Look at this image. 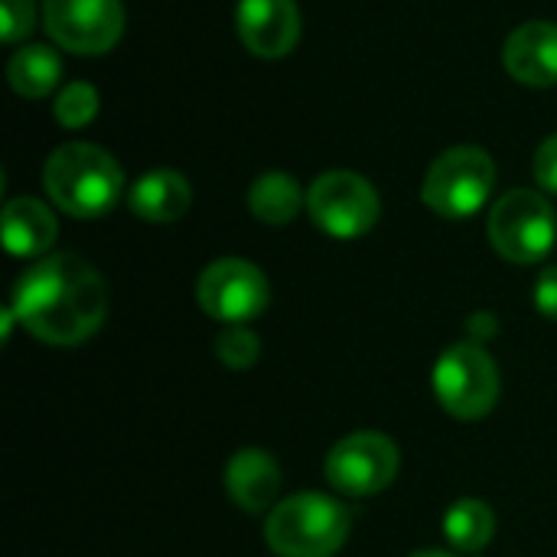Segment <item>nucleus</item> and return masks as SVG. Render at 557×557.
I'll return each mask as SVG.
<instances>
[{
	"instance_id": "f257e3e1",
	"label": "nucleus",
	"mask_w": 557,
	"mask_h": 557,
	"mask_svg": "<svg viewBox=\"0 0 557 557\" xmlns=\"http://www.w3.org/2000/svg\"><path fill=\"white\" fill-rule=\"evenodd\" d=\"M10 310L36 339L49 346H78L104 323L108 290L88 261L52 255L16 281Z\"/></svg>"
},
{
	"instance_id": "f03ea898",
	"label": "nucleus",
	"mask_w": 557,
	"mask_h": 557,
	"mask_svg": "<svg viewBox=\"0 0 557 557\" xmlns=\"http://www.w3.org/2000/svg\"><path fill=\"white\" fill-rule=\"evenodd\" d=\"M42 186L65 215L98 219L124 196V170L104 147L75 140L49 153L42 166Z\"/></svg>"
},
{
	"instance_id": "7ed1b4c3",
	"label": "nucleus",
	"mask_w": 557,
	"mask_h": 557,
	"mask_svg": "<svg viewBox=\"0 0 557 557\" xmlns=\"http://www.w3.org/2000/svg\"><path fill=\"white\" fill-rule=\"evenodd\" d=\"M349 512L320 493L277 503L268 516V545L281 557H333L349 539Z\"/></svg>"
},
{
	"instance_id": "20e7f679",
	"label": "nucleus",
	"mask_w": 557,
	"mask_h": 557,
	"mask_svg": "<svg viewBox=\"0 0 557 557\" xmlns=\"http://www.w3.org/2000/svg\"><path fill=\"white\" fill-rule=\"evenodd\" d=\"M496 186V163L476 144H460L444 150L421 186V199L431 212L444 219H467L480 212Z\"/></svg>"
},
{
	"instance_id": "39448f33",
	"label": "nucleus",
	"mask_w": 557,
	"mask_h": 557,
	"mask_svg": "<svg viewBox=\"0 0 557 557\" xmlns=\"http://www.w3.org/2000/svg\"><path fill=\"white\" fill-rule=\"evenodd\" d=\"M493 248L512 264H535L548 258L557 238L555 209L535 189H509L496 199L486 222Z\"/></svg>"
},
{
	"instance_id": "423d86ee",
	"label": "nucleus",
	"mask_w": 557,
	"mask_h": 557,
	"mask_svg": "<svg viewBox=\"0 0 557 557\" xmlns=\"http://www.w3.org/2000/svg\"><path fill=\"white\" fill-rule=\"evenodd\" d=\"M434 395L447 414L480 421L499 401V369L483 346L457 343L434 366Z\"/></svg>"
},
{
	"instance_id": "0eeeda50",
	"label": "nucleus",
	"mask_w": 557,
	"mask_h": 557,
	"mask_svg": "<svg viewBox=\"0 0 557 557\" xmlns=\"http://www.w3.org/2000/svg\"><path fill=\"white\" fill-rule=\"evenodd\" d=\"M307 209L317 228H323L330 238H359L379 222L382 202L366 176L352 170H330L313 180Z\"/></svg>"
},
{
	"instance_id": "6e6552de",
	"label": "nucleus",
	"mask_w": 557,
	"mask_h": 557,
	"mask_svg": "<svg viewBox=\"0 0 557 557\" xmlns=\"http://www.w3.org/2000/svg\"><path fill=\"white\" fill-rule=\"evenodd\" d=\"M196 297L212 320L242 326L264 313L271 300V287L258 264L245 258H219L199 274Z\"/></svg>"
},
{
	"instance_id": "1a4fd4ad",
	"label": "nucleus",
	"mask_w": 557,
	"mask_h": 557,
	"mask_svg": "<svg viewBox=\"0 0 557 557\" xmlns=\"http://www.w3.org/2000/svg\"><path fill=\"white\" fill-rule=\"evenodd\" d=\"M42 26L55 46L78 55H101L124 36L121 0H42Z\"/></svg>"
},
{
	"instance_id": "9d476101",
	"label": "nucleus",
	"mask_w": 557,
	"mask_h": 557,
	"mask_svg": "<svg viewBox=\"0 0 557 557\" xmlns=\"http://www.w3.org/2000/svg\"><path fill=\"white\" fill-rule=\"evenodd\" d=\"M398 476V447L375 431L343 437L326 457V480L343 496H375Z\"/></svg>"
},
{
	"instance_id": "9b49d317",
	"label": "nucleus",
	"mask_w": 557,
	"mask_h": 557,
	"mask_svg": "<svg viewBox=\"0 0 557 557\" xmlns=\"http://www.w3.org/2000/svg\"><path fill=\"white\" fill-rule=\"evenodd\" d=\"M235 29L251 55L284 59L300 39V10L294 0H238Z\"/></svg>"
},
{
	"instance_id": "f8f14e48",
	"label": "nucleus",
	"mask_w": 557,
	"mask_h": 557,
	"mask_svg": "<svg viewBox=\"0 0 557 557\" xmlns=\"http://www.w3.org/2000/svg\"><path fill=\"white\" fill-rule=\"evenodd\" d=\"M503 62L506 72L529 88L557 85V23L529 20L516 26L503 46Z\"/></svg>"
},
{
	"instance_id": "ddd939ff",
	"label": "nucleus",
	"mask_w": 557,
	"mask_h": 557,
	"mask_svg": "<svg viewBox=\"0 0 557 557\" xmlns=\"http://www.w3.org/2000/svg\"><path fill=\"white\" fill-rule=\"evenodd\" d=\"M225 490L228 499L245 512H264L274 506L281 490V470L268 450L248 447L238 450L225 467Z\"/></svg>"
},
{
	"instance_id": "4468645a",
	"label": "nucleus",
	"mask_w": 557,
	"mask_h": 557,
	"mask_svg": "<svg viewBox=\"0 0 557 557\" xmlns=\"http://www.w3.org/2000/svg\"><path fill=\"white\" fill-rule=\"evenodd\" d=\"M193 189L189 180L176 170H150L137 176V183L127 193V206L144 222H176L189 212Z\"/></svg>"
},
{
	"instance_id": "2eb2a0df",
	"label": "nucleus",
	"mask_w": 557,
	"mask_h": 557,
	"mask_svg": "<svg viewBox=\"0 0 557 557\" xmlns=\"http://www.w3.org/2000/svg\"><path fill=\"white\" fill-rule=\"evenodd\" d=\"M55 215L46 202L20 196L3 206V245L13 258L46 255L55 242Z\"/></svg>"
},
{
	"instance_id": "dca6fc26",
	"label": "nucleus",
	"mask_w": 557,
	"mask_h": 557,
	"mask_svg": "<svg viewBox=\"0 0 557 557\" xmlns=\"http://www.w3.org/2000/svg\"><path fill=\"white\" fill-rule=\"evenodd\" d=\"M62 78V59L49 46H23L7 62V82L20 98H46Z\"/></svg>"
},
{
	"instance_id": "f3484780",
	"label": "nucleus",
	"mask_w": 557,
	"mask_h": 557,
	"mask_svg": "<svg viewBox=\"0 0 557 557\" xmlns=\"http://www.w3.org/2000/svg\"><path fill=\"white\" fill-rule=\"evenodd\" d=\"M248 206H251V215L264 225H287L297 219L300 206H304V193L297 186V180L290 173H281V170H271V173H261L251 189H248Z\"/></svg>"
},
{
	"instance_id": "a211bd4d",
	"label": "nucleus",
	"mask_w": 557,
	"mask_h": 557,
	"mask_svg": "<svg viewBox=\"0 0 557 557\" xmlns=\"http://www.w3.org/2000/svg\"><path fill=\"white\" fill-rule=\"evenodd\" d=\"M444 535L457 552L476 555L496 535V516L483 499H460L444 516Z\"/></svg>"
},
{
	"instance_id": "6ab92c4d",
	"label": "nucleus",
	"mask_w": 557,
	"mask_h": 557,
	"mask_svg": "<svg viewBox=\"0 0 557 557\" xmlns=\"http://www.w3.org/2000/svg\"><path fill=\"white\" fill-rule=\"evenodd\" d=\"M98 114V88L88 82H72L59 91L55 98V121L65 131H78L85 124H91Z\"/></svg>"
},
{
	"instance_id": "aec40b11",
	"label": "nucleus",
	"mask_w": 557,
	"mask_h": 557,
	"mask_svg": "<svg viewBox=\"0 0 557 557\" xmlns=\"http://www.w3.org/2000/svg\"><path fill=\"white\" fill-rule=\"evenodd\" d=\"M215 352L228 369H251L258 362L261 352V339L245 330V326H228L219 339H215Z\"/></svg>"
},
{
	"instance_id": "412c9836",
	"label": "nucleus",
	"mask_w": 557,
	"mask_h": 557,
	"mask_svg": "<svg viewBox=\"0 0 557 557\" xmlns=\"http://www.w3.org/2000/svg\"><path fill=\"white\" fill-rule=\"evenodd\" d=\"M36 23V3L33 0H0V36L3 42H20L29 36Z\"/></svg>"
},
{
	"instance_id": "4be33fe9",
	"label": "nucleus",
	"mask_w": 557,
	"mask_h": 557,
	"mask_svg": "<svg viewBox=\"0 0 557 557\" xmlns=\"http://www.w3.org/2000/svg\"><path fill=\"white\" fill-rule=\"evenodd\" d=\"M535 180L542 189L557 193V134L542 140V147L535 150Z\"/></svg>"
},
{
	"instance_id": "5701e85b",
	"label": "nucleus",
	"mask_w": 557,
	"mask_h": 557,
	"mask_svg": "<svg viewBox=\"0 0 557 557\" xmlns=\"http://www.w3.org/2000/svg\"><path fill=\"white\" fill-rule=\"evenodd\" d=\"M535 307L542 317L557 320V268H545L535 284Z\"/></svg>"
},
{
	"instance_id": "b1692460",
	"label": "nucleus",
	"mask_w": 557,
	"mask_h": 557,
	"mask_svg": "<svg viewBox=\"0 0 557 557\" xmlns=\"http://www.w3.org/2000/svg\"><path fill=\"white\" fill-rule=\"evenodd\" d=\"M414 557H454V555H444V552H421V555Z\"/></svg>"
}]
</instances>
